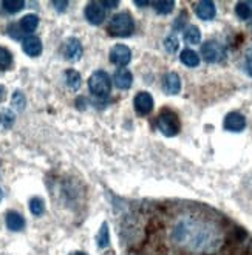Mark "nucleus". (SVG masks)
Segmentation results:
<instances>
[{"mask_svg": "<svg viewBox=\"0 0 252 255\" xmlns=\"http://www.w3.org/2000/svg\"><path fill=\"white\" fill-rule=\"evenodd\" d=\"M118 232L126 255H252L245 228L197 201H133Z\"/></svg>", "mask_w": 252, "mask_h": 255, "instance_id": "f257e3e1", "label": "nucleus"}, {"mask_svg": "<svg viewBox=\"0 0 252 255\" xmlns=\"http://www.w3.org/2000/svg\"><path fill=\"white\" fill-rule=\"evenodd\" d=\"M133 31H135V23L128 12L115 14L107 25V33L112 37H128Z\"/></svg>", "mask_w": 252, "mask_h": 255, "instance_id": "f03ea898", "label": "nucleus"}, {"mask_svg": "<svg viewBox=\"0 0 252 255\" xmlns=\"http://www.w3.org/2000/svg\"><path fill=\"white\" fill-rule=\"evenodd\" d=\"M156 127L158 130L164 134V136H176L181 130V123L180 118L175 112H172L170 109H162L156 118Z\"/></svg>", "mask_w": 252, "mask_h": 255, "instance_id": "7ed1b4c3", "label": "nucleus"}, {"mask_svg": "<svg viewBox=\"0 0 252 255\" xmlns=\"http://www.w3.org/2000/svg\"><path fill=\"white\" fill-rule=\"evenodd\" d=\"M110 88H112V84H110L109 74L102 70L95 71L90 76V79H88V90H90V93L93 96L106 98L110 93Z\"/></svg>", "mask_w": 252, "mask_h": 255, "instance_id": "20e7f679", "label": "nucleus"}, {"mask_svg": "<svg viewBox=\"0 0 252 255\" xmlns=\"http://www.w3.org/2000/svg\"><path fill=\"white\" fill-rule=\"evenodd\" d=\"M201 56L206 62L217 64L226 59V48L217 40H209L201 47Z\"/></svg>", "mask_w": 252, "mask_h": 255, "instance_id": "39448f33", "label": "nucleus"}, {"mask_svg": "<svg viewBox=\"0 0 252 255\" xmlns=\"http://www.w3.org/2000/svg\"><path fill=\"white\" fill-rule=\"evenodd\" d=\"M85 19L93 25L102 23L106 19V8L101 2H90L85 6Z\"/></svg>", "mask_w": 252, "mask_h": 255, "instance_id": "423d86ee", "label": "nucleus"}, {"mask_svg": "<svg viewBox=\"0 0 252 255\" xmlns=\"http://www.w3.org/2000/svg\"><path fill=\"white\" fill-rule=\"evenodd\" d=\"M223 126L228 131L240 133L246 128V118L239 112H231L226 115Z\"/></svg>", "mask_w": 252, "mask_h": 255, "instance_id": "0eeeda50", "label": "nucleus"}, {"mask_svg": "<svg viewBox=\"0 0 252 255\" xmlns=\"http://www.w3.org/2000/svg\"><path fill=\"white\" fill-rule=\"evenodd\" d=\"M110 61L115 65L126 67L131 61V51L126 45H115L110 51Z\"/></svg>", "mask_w": 252, "mask_h": 255, "instance_id": "6e6552de", "label": "nucleus"}, {"mask_svg": "<svg viewBox=\"0 0 252 255\" xmlns=\"http://www.w3.org/2000/svg\"><path fill=\"white\" fill-rule=\"evenodd\" d=\"M133 106H135V110L138 115H149L153 110V98L150 93L141 92L135 96Z\"/></svg>", "mask_w": 252, "mask_h": 255, "instance_id": "1a4fd4ad", "label": "nucleus"}, {"mask_svg": "<svg viewBox=\"0 0 252 255\" xmlns=\"http://www.w3.org/2000/svg\"><path fill=\"white\" fill-rule=\"evenodd\" d=\"M162 90L166 95H178L181 90V79L176 73L169 71L162 78Z\"/></svg>", "mask_w": 252, "mask_h": 255, "instance_id": "9d476101", "label": "nucleus"}, {"mask_svg": "<svg viewBox=\"0 0 252 255\" xmlns=\"http://www.w3.org/2000/svg\"><path fill=\"white\" fill-rule=\"evenodd\" d=\"M195 14L201 20H212L217 14L215 3L211 2V0H203V2L195 3Z\"/></svg>", "mask_w": 252, "mask_h": 255, "instance_id": "9b49d317", "label": "nucleus"}, {"mask_svg": "<svg viewBox=\"0 0 252 255\" xmlns=\"http://www.w3.org/2000/svg\"><path fill=\"white\" fill-rule=\"evenodd\" d=\"M64 56L68 61H79L82 56V45L78 39L71 37L64 45Z\"/></svg>", "mask_w": 252, "mask_h": 255, "instance_id": "f8f14e48", "label": "nucleus"}, {"mask_svg": "<svg viewBox=\"0 0 252 255\" xmlns=\"http://www.w3.org/2000/svg\"><path fill=\"white\" fill-rule=\"evenodd\" d=\"M22 48L28 56L36 57L42 53V42L37 36H28L22 42Z\"/></svg>", "mask_w": 252, "mask_h": 255, "instance_id": "ddd939ff", "label": "nucleus"}, {"mask_svg": "<svg viewBox=\"0 0 252 255\" xmlns=\"http://www.w3.org/2000/svg\"><path fill=\"white\" fill-rule=\"evenodd\" d=\"M113 81H115V85L118 88H121V90H127L130 88L131 82H133V76H131V73L126 68H120L116 73H115V76H113Z\"/></svg>", "mask_w": 252, "mask_h": 255, "instance_id": "4468645a", "label": "nucleus"}, {"mask_svg": "<svg viewBox=\"0 0 252 255\" xmlns=\"http://www.w3.org/2000/svg\"><path fill=\"white\" fill-rule=\"evenodd\" d=\"M17 25H19V28H20V31H22V33L29 34V33L36 31V28H37V25H39V17L36 16V14H28V16L22 17V20H20Z\"/></svg>", "mask_w": 252, "mask_h": 255, "instance_id": "2eb2a0df", "label": "nucleus"}, {"mask_svg": "<svg viewBox=\"0 0 252 255\" xmlns=\"http://www.w3.org/2000/svg\"><path fill=\"white\" fill-rule=\"evenodd\" d=\"M6 226L12 232H19L25 228V220L17 212H8L6 214Z\"/></svg>", "mask_w": 252, "mask_h": 255, "instance_id": "dca6fc26", "label": "nucleus"}, {"mask_svg": "<svg viewBox=\"0 0 252 255\" xmlns=\"http://www.w3.org/2000/svg\"><path fill=\"white\" fill-rule=\"evenodd\" d=\"M180 61L186 65V67H190V68H195L200 65V56L190 48H186L181 51L180 54Z\"/></svg>", "mask_w": 252, "mask_h": 255, "instance_id": "f3484780", "label": "nucleus"}, {"mask_svg": "<svg viewBox=\"0 0 252 255\" xmlns=\"http://www.w3.org/2000/svg\"><path fill=\"white\" fill-rule=\"evenodd\" d=\"M184 40L189 45H198L201 42V31H200V28L195 26V25H189L184 29Z\"/></svg>", "mask_w": 252, "mask_h": 255, "instance_id": "a211bd4d", "label": "nucleus"}, {"mask_svg": "<svg viewBox=\"0 0 252 255\" xmlns=\"http://www.w3.org/2000/svg\"><path fill=\"white\" fill-rule=\"evenodd\" d=\"M65 81H67L68 88L73 90V92H76V90H79V87H81V74L76 70H67Z\"/></svg>", "mask_w": 252, "mask_h": 255, "instance_id": "6ab92c4d", "label": "nucleus"}, {"mask_svg": "<svg viewBox=\"0 0 252 255\" xmlns=\"http://www.w3.org/2000/svg\"><path fill=\"white\" fill-rule=\"evenodd\" d=\"M150 5L158 14H170L175 8V2L172 0H159V2H153Z\"/></svg>", "mask_w": 252, "mask_h": 255, "instance_id": "aec40b11", "label": "nucleus"}, {"mask_svg": "<svg viewBox=\"0 0 252 255\" xmlns=\"http://www.w3.org/2000/svg\"><path fill=\"white\" fill-rule=\"evenodd\" d=\"M235 14L242 20H249L252 19V8L248 5V2H239L235 5Z\"/></svg>", "mask_w": 252, "mask_h": 255, "instance_id": "412c9836", "label": "nucleus"}, {"mask_svg": "<svg viewBox=\"0 0 252 255\" xmlns=\"http://www.w3.org/2000/svg\"><path fill=\"white\" fill-rule=\"evenodd\" d=\"M23 6H25V2H22V0H3L2 2V8L9 14L19 12L20 9H23Z\"/></svg>", "mask_w": 252, "mask_h": 255, "instance_id": "4be33fe9", "label": "nucleus"}, {"mask_svg": "<svg viewBox=\"0 0 252 255\" xmlns=\"http://www.w3.org/2000/svg\"><path fill=\"white\" fill-rule=\"evenodd\" d=\"M96 242L99 245V248H107L109 246V226L107 223H104L101 226V231L96 237Z\"/></svg>", "mask_w": 252, "mask_h": 255, "instance_id": "5701e85b", "label": "nucleus"}, {"mask_svg": "<svg viewBox=\"0 0 252 255\" xmlns=\"http://www.w3.org/2000/svg\"><path fill=\"white\" fill-rule=\"evenodd\" d=\"M11 62H12V56H11V53H9L6 48L0 47V70H6V68H9Z\"/></svg>", "mask_w": 252, "mask_h": 255, "instance_id": "b1692460", "label": "nucleus"}, {"mask_svg": "<svg viewBox=\"0 0 252 255\" xmlns=\"http://www.w3.org/2000/svg\"><path fill=\"white\" fill-rule=\"evenodd\" d=\"M29 211L33 215H42L43 214V201L40 198H33L29 201Z\"/></svg>", "mask_w": 252, "mask_h": 255, "instance_id": "393cba45", "label": "nucleus"}, {"mask_svg": "<svg viewBox=\"0 0 252 255\" xmlns=\"http://www.w3.org/2000/svg\"><path fill=\"white\" fill-rule=\"evenodd\" d=\"M12 107L16 110H23L25 107V98L20 92H16L12 95Z\"/></svg>", "mask_w": 252, "mask_h": 255, "instance_id": "a878e982", "label": "nucleus"}, {"mask_svg": "<svg viewBox=\"0 0 252 255\" xmlns=\"http://www.w3.org/2000/svg\"><path fill=\"white\" fill-rule=\"evenodd\" d=\"M164 47L169 53H175L178 50V39L175 36H169L164 40Z\"/></svg>", "mask_w": 252, "mask_h": 255, "instance_id": "bb28decb", "label": "nucleus"}, {"mask_svg": "<svg viewBox=\"0 0 252 255\" xmlns=\"http://www.w3.org/2000/svg\"><path fill=\"white\" fill-rule=\"evenodd\" d=\"M53 6H54L59 12H62V11H65V8L68 6V3H67V2H53Z\"/></svg>", "mask_w": 252, "mask_h": 255, "instance_id": "cd10ccee", "label": "nucleus"}, {"mask_svg": "<svg viewBox=\"0 0 252 255\" xmlns=\"http://www.w3.org/2000/svg\"><path fill=\"white\" fill-rule=\"evenodd\" d=\"M104 8H116L120 5V2H101Z\"/></svg>", "mask_w": 252, "mask_h": 255, "instance_id": "c85d7f7f", "label": "nucleus"}, {"mask_svg": "<svg viewBox=\"0 0 252 255\" xmlns=\"http://www.w3.org/2000/svg\"><path fill=\"white\" fill-rule=\"evenodd\" d=\"M3 96H5V88H3V85H0V101L3 99Z\"/></svg>", "mask_w": 252, "mask_h": 255, "instance_id": "c756f323", "label": "nucleus"}, {"mask_svg": "<svg viewBox=\"0 0 252 255\" xmlns=\"http://www.w3.org/2000/svg\"><path fill=\"white\" fill-rule=\"evenodd\" d=\"M136 5H138V6H149L150 3H149V2H136Z\"/></svg>", "mask_w": 252, "mask_h": 255, "instance_id": "7c9ffc66", "label": "nucleus"}, {"mask_svg": "<svg viewBox=\"0 0 252 255\" xmlns=\"http://www.w3.org/2000/svg\"><path fill=\"white\" fill-rule=\"evenodd\" d=\"M70 255H87V254H84V252H71Z\"/></svg>", "mask_w": 252, "mask_h": 255, "instance_id": "2f4dec72", "label": "nucleus"}, {"mask_svg": "<svg viewBox=\"0 0 252 255\" xmlns=\"http://www.w3.org/2000/svg\"><path fill=\"white\" fill-rule=\"evenodd\" d=\"M248 5H249V6L252 8V2H248Z\"/></svg>", "mask_w": 252, "mask_h": 255, "instance_id": "473e14b6", "label": "nucleus"}, {"mask_svg": "<svg viewBox=\"0 0 252 255\" xmlns=\"http://www.w3.org/2000/svg\"><path fill=\"white\" fill-rule=\"evenodd\" d=\"M249 26H251V29H252V19H251V23H249Z\"/></svg>", "mask_w": 252, "mask_h": 255, "instance_id": "72a5a7b5", "label": "nucleus"}]
</instances>
